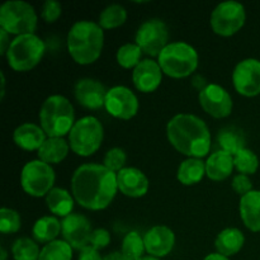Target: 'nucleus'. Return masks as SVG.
I'll list each match as a JSON object with an SVG mask.
<instances>
[{"label":"nucleus","instance_id":"1","mask_svg":"<svg viewBox=\"0 0 260 260\" xmlns=\"http://www.w3.org/2000/svg\"><path fill=\"white\" fill-rule=\"evenodd\" d=\"M117 190V174L101 164L81 165L71 179L74 198L86 210L107 208L116 197Z\"/></svg>","mask_w":260,"mask_h":260},{"label":"nucleus","instance_id":"2","mask_svg":"<svg viewBox=\"0 0 260 260\" xmlns=\"http://www.w3.org/2000/svg\"><path fill=\"white\" fill-rule=\"evenodd\" d=\"M168 139L183 155L200 159L211 149V134L207 124L193 114H177L167 127Z\"/></svg>","mask_w":260,"mask_h":260},{"label":"nucleus","instance_id":"3","mask_svg":"<svg viewBox=\"0 0 260 260\" xmlns=\"http://www.w3.org/2000/svg\"><path fill=\"white\" fill-rule=\"evenodd\" d=\"M104 45L102 27L94 22L80 20L71 27L68 35L69 53L80 65H89L101 56Z\"/></svg>","mask_w":260,"mask_h":260},{"label":"nucleus","instance_id":"4","mask_svg":"<svg viewBox=\"0 0 260 260\" xmlns=\"http://www.w3.org/2000/svg\"><path fill=\"white\" fill-rule=\"evenodd\" d=\"M41 127L47 137H62L74 127V108L62 95H51L40 111Z\"/></svg>","mask_w":260,"mask_h":260},{"label":"nucleus","instance_id":"5","mask_svg":"<svg viewBox=\"0 0 260 260\" xmlns=\"http://www.w3.org/2000/svg\"><path fill=\"white\" fill-rule=\"evenodd\" d=\"M160 68L170 78H187L198 66V53L185 42L169 43L159 55Z\"/></svg>","mask_w":260,"mask_h":260},{"label":"nucleus","instance_id":"6","mask_svg":"<svg viewBox=\"0 0 260 260\" xmlns=\"http://www.w3.org/2000/svg\"><path fill=\"white\" fill-rule=\"evenodd\" d=\"M45 43L40 37L33 35L17 36L10 43L7 52V60L15 71H28L37 66L45 53Z\"/></svg>","mask_w":260,"mask_h":260},{"label":"nucleus","instance_id":"7","mask_svg":"<svg viewBox=\"0 0 260 260\" xmlns=\"http://www.w3.org/2000/svg\"><path fill=\"white\" fill-rule=\"evenodd\" d=\"M0 25L10 35H33L37 28V14L28 3L22 0L7 2L0 9Z\"/></svg>","mask_w":260,"mask_h":260},{"label":"nucleus","instance_id":"8","mask_svg":"<svg viewBox=\"0 0 260 260\" xmlns=\"http://www.w3.org/2000/svg\"><path fill=\"white\" fill-rule=\"evenodd\" d=\"M103 136V126L99 119L88 116L75 122L69 134V145L79 156H90L98 151Z\"/></svg>","mask_w":260,"mask_h":260},{"label":"nucleus","instance_id":"9","mask_svg":"<svg viewBox=\"0 0 260 260\" xmlns=\"http://www.w3.org/2000/svg\"><path fill=\"white\" fill-rule=\"evenodd\" d=\"M55 183V172L42 160H32L24 165L20 174L23 190L32 197L47 196Z\"/></svg>","mask_w":260,"mask_h":260},{"label":"nucleus","instance_id":"10","mask_svg":"<svg viewBox=\"0 0 260 260\" xmlns=\"http://www.w3.org/2000/svg\"><path fill=\"white\" fill-rule=\"evenodd\" d=\"M246 13L243 4L238 2H223L216 7L211 14V27L213 32L222 37H230L245 24Z\"/></svg>","mask_w":260,"mask_h":260},{"label":"nucleus","instance_id":"11","mask_svg":"<svg viewBox=\"0 0 260 260\" xmlns=\"http://www.w3.org/2000/svg\"><path fill=\"white\" fill-rule=\"evenodd\" d=\"M169 29L160 19H149L140 25L136 33V45L149 56H157L169 43Z\"/></svg>","mask_w":260,"mask_h":260},{"label":"nucleus","instance_id":"12","mask_svg":"<svg viewBox=\"0 0 260 260\" xmlns=\"http://www.w3.org/2000/svg\"><path fill=\"white\" fill-rule=\"evenodd\" d=\"M233 83L236 91L244 96L260 94V61L246 58L236 65L233 74Z\"/></svg>","mask_w":260,"mask_h":260},{"label":"nucleus","instance_id":"13","mask_svg":"<svg viewBox=\"0 0 260 260\" xmlns=\"http://www.w3.org/2000/svg\"><path fill=\"white\" fill-rule=\"evenodd\" d=\"M104 107L116 118L131 119L139 111V101L126 86H114L107 93Z\"/></svg>","mask_w":260,"mask_h":260},{"label":"nucleus","instance_id":"14","mask_svg":"<svg viewBox=\"0 0 260 260\" xmlns=\"http://www.w3.org/2000/svg\"><path fill=\"white\" fill-rule=\"evenodd\" d=\"M200 104L206 113L215 118H225L233 111V99L226 89L217 84H210L200 93Z\"/></svg>","mask_w":260,"mask_h":260},{"label":"nucleus","instance_id":"15","mask_svg":"<svg viewBox=\"0 0 260 260\" xmlns=\"http://www.w3.org/2000/svg\"><path fill=\"white\" fill-rule=\"evenodd\" d=\"M61 226H62L63 239L71 248L81 251L83 249L90 246L93 231H91L90 222L85 216L80 213H71L63 218Z\"/></svg>","mask_w":260,"mask_h":260},{"label":"nucleus","instance_id":"16","mask_svg":"<svg viewBox=\"0 0 260 260\" xmlns=\"http://www.w3.org/2000/svg\"><path fill=\"white\" fill-rule=\"evenodd\" d=\"M108 90L94 79H81L75 85V98L79 104L88 109H99L106 103Z\"/></svg>","mask_w":260,"mask_h":260},{"label":"nucleus","instance_id":"17","mask_svg":"<svg viewBox=\"0 0 260 260\" xmlns=\"http://www.w3.org/2000/svg\"><path fill=\"white\" fill-rule=\"evenodd\" d=\"M162 79V70L159 62L154 60H142L135 68L132 80L135 86L142 93H152L159 88Z\"/></svg>","mask_w":260,"mask_h":260},{"label":"nucleus","instance_id":"18","mask_svg":"<svg viewBox=\"0 0 260 260\" xmlns=\"http://www.w3.org/2000/svg\"><path fill=\"white\" fill-rule=\"evenodd\" d=\"M144 243L150 255L155 258H162L167 256L174 248L175 235L167 226H155L145 234Z\"/></svg>","mask_w":260,"mask_h":260},{"label":"nucleus","instance_id":"19","mask_svg":"<svg viewBox=\"0 0 260 260\" xmlns=\"http://www.w3.org/2000/svg\"><path fill=\"white\" fill-rule=\"evenodd\" d=\"M118 189L131 198L142 197L149 190V180L146 175L136 168H124L117 173Z\"/></svg>","mask_w":260,"mask_h":260},{"label":"nucleus","instance_id":"20","mask_svg":"<svg viewBox=\"0 0 260 260\" xmlns=\"http://www.w3.org/2000/svg\"><path fill=\"white\" fill-rule=\"evenodd\" d=\"M46 136L47 135L45 134L42 127L35 123H23L15 128L13 139L18 147L27 151H33V150H40L43 142L47 140Z\"/></svg>","mask_w":260,"mask_h":260},{"label":"nucleus","instance_id":"21","mask_svg":"<svg viewBox=\"0 0 260 260\" xmlns=\"http://www.w3.org/2000/svg\"><path fill=\"white\" fill-rule=\"evenodd\" d=\"M240 216L253 233L260 231V190H251L240 200Z\"/></svg>","mask_w":260,"mask_h":260},{"label":"nucleus","instance_id":"22","mask_svg":"<svg viewBox=\"0 0 260 260\" xmlns=\"http://www.w3.org/2000/svg\"><path fill=\"white\" fill-rule=\"evenodd\" d=\"M234 169V156L225 151L213 152L206 161V174L215 182L226 179Z\"/></svg>","mask_w":260,"mask_h":260},{"label":"nucleus","instance_id":"23","mask_svg":"<svg viewBox=\"0 0 260 260\" xmlns=\"http://www.w3.org/2000/svg\"><path fill=\"white\" fill-rule=\"evenodd\" d=\"M245 243L244 234L239 229L230 228L221 231L216 238V249L223 256H233L241 250Z\"/></svg>","mask_w":260,"mask_h":260},{"label":"nucleus","instance_id":"24","mask_svg":"<svg viewBox=\"0 0 260 260\" xmlns=\"http://www.w3.org/2000/svg\"><path fill=\"white\" fill-rule=\"evenodd\" d=\"M70 145L62 137H47L38 150V157L46 164H58L69 154Z\"/></svg>","mask_w":260,"mask_h":260},{"label":"nucleus","instance_id":"25","mask_svg":"<svg viewBox=\"0 0 260 260\" xmlns=\"http://www.w3.org/2000/svg\"><path fill=\"white\" fill-rule=\"evenodd\" d=\"M46 203L51 212L61 217H68L69 215H71L74 208L73 197L68 190L62 188H52L46 196Z\"/></svg>","mask_w":260,"mask_h":260},{"label":"nucleus","instance_id":"26","mask_svg":"<svg viewBox=\"0 0 260 260\" xmlns=\"http://www.w3.org/2000/svg\"><path fill=\"white\" fill-rule=\"evenodd\" d=\"M60 231H62L60 221L52 216H45V217H41L36 221L32 234L36 241L48 244L51 241H55Z\"/></svg>","mask_w":260,"mask_h":260},{"label":"nucleus","instance_id":"27","mask_svg":"<svg viewBox=\"0 0 260 260\" xmlns=\"http://www.w3.org/2000/svg\"><path fill=\"white\" fill-rule=\"evenodd\" d=\"M206 174V164L200 159L185 160L179 165L178 169V180L184 185H193L200 183Z\"/></svg>","mask_w":260,"mask_h":260},{"label":"nucleus","instance_id":"28","mask_svg":"<svg viewBox=\"0 0 260 260\" xmlns=\"http://www.w3.org/2000/svg\"><path fill=\"white\" fill-rule=\"evenodd\" d=\"M218 145L222 151L228 152L231 156H235L240 150L245 149V139L239 131L234 128H225L218 134Z\"/></svg>","mask_w":260,"mask_h":260},{"label":"nucleus","instance_id":"29","mask_svg":"<svg viewBox=\"0 0 260 260\" xmlns=\"http://www.w3.org/2000/svg\"><path fill=\"white\" fill-rule=\"evenodd\" d=\"M127 19V12L122 5L113 4L107 7L99 15V25L104 29L121 27Z\"/></svg>","mask_w":260,"mask_h":260},{"label":"nucleus","instance_id":"30","mask_svg":"<svg viewBox=\"0 0 260 260\" xmlns=\"http://www.w3.org/2000/svg\"><path fill=\"white\" fill-rule=\"evenodd\" d=\"M73 249L65 240H55L42 248L38 260H71Z\"/></svg>","mask_w":260,"mask_h":260},{"label":"nucleus","instance_id":"31","mask_svg":"<svg viewBox=\"0 0 260 260\" xmlns=\"http://www.w3.org/2000/svg\"><path fill=\"white\" fill-rule=\"evenodd\" d=\"M146 250L145 248L144 239L140 236L136 231H131L127 234L122 243V251L121 253L129 260H140L144 256V251Z\"/></svg>","mask_w":260,"mask_h":260},{"label":"nucleus","instance_id":"32","mask_svg":"<svg viewBox=\"0 0 260 260\" xmlns=\"http://www.w3.org/2000/svg\"><path fill=\"white\" fill-rule=\"evenodd\" d=\"M12 254L14 260H38L41 251L35 241L28 238H20L13 244Z\"/></svg>","mask_w":260,"mask_h":260},{"label":"nucleus","instance_id":"33","mask_svg":"<svg viewBox=\"0 0 260 260\" xmlns=\"http://www.w3.org/2000/svg\"><path fill=\"white\" fill-rule=\"evenodd\" d=\"M142 50L136 43H126L117 51V62L124 69L136 68L141 62Z\"/></svg>","mask_w":260,"mask_h":260},{"label":"nucleus","instance_id":"34","mask_svg":"<svg viewBox=\"0 0 260 260\" xmlns=\"http://www.w3.org/2000/svg\"><path fill=\"white\" fill-rule=\"evenodd\" d=\"M234 167L240 174H254L258 170L259 160L258 156L251 150L243 149L234 156Z\"/></svg>","mask_w":260,"mask_h":260},{"label":"nucleus","instance_id":"35","mask_svg":"<svg viewBox=\"0 0 260 260\" xmlns=\"http://www.w3.org/2000/svg\"><path fill=\"white\" fill-rule=\"evenodd\" d=\"M20 229V216L10 208L0 210V231L3 234H14Z\"/></svg>","mask_w":260,"mask_h":260},{"label":"nucleus","instance_id":"36","mask_svg":"<svg viewBox=\"0 0 260 260\" xmlns=\"http://www.w3.org/2000/svg\"><path fill=\"white\" fill-rule=\"evenodd\" d=\"M127 155L119 147H114L111 149L104 156V167L107 169H109L113 173L121 172L122 169H124V164H126Z\"/></svg>","mask_w":260,"mask_h":260},{"label":"nucleus","instance_id":"37","mask_svg":"<svg viewBox=\"0 0 260 260\" xmlns=\"http://www.w3.org/2000/svg\"><path fill=\"white\" fill-rule=\"evenodd\" d=\"M61 12H62V8L58 2L55 0H47V2L43 4L42 7V15L43 20H46L47 23H53L60 18Z\"/></svg>","mask_w":260,"mask_h":260},{"label":"nucleus","instance_id":"38","mask_svg":"<svg viewBox=\"0 0 260 260\" xmlns=\"http://www.w3.org/2000/svg\"><path fill=\"white\" fill-rule=\"evenodd\" d=\"M109 243H111V235H109L106 229H96V230L93 231L90 238L91 248L101 250V249L107 248Z\"/></svg>","mask_w":260,"mask_h":260},{"label":"nucleus","instance_id":"39","mask_svg":"<svg viewBox=\"0 0 260 260\" xmlns=\"http://www.w3.org/2000/svg\"><path fill=\"white\" fill-rule=\"evenodd\" d=\"M233 189L235 190L238 194H240L241 197L245 194H248L249 192H251V188H253V185H251V182L250 179H249L248 175L245 174H238L234 177L233 179Z\"/></svg>","mask_w":260,"mask_h":260},{"label":"nucleus","instance_id":"40","mask_svg":"<svg viewBox=\"0 0 260 260\" xmlns=\"http://www.w3.org/2000/svg\"><path fill=\"white\" fill-rule=\"evenodd\" d=\"M79 260H104L102 255L99 254V250L88 246V248L83 249L79 254Z\"/></svg>","mask_w":260,"mask_h":260},{"label":"nucleus","instance_id":"41","mask_svg":"<svg viewBox=\"0 0 260 260\" xmlns=\"http://www.w3.org/2000/svg\"><path fill=\"white\" fill-rule=\"evenodd\" d=\"M0 36H2V41H0V53H2V55H7L8 48H9L10 43L12 42H9L7 30L0 29Z\"/></svg>","mask_w":260,"mask_h":260},{"label":"nucleus","instance_id":"42","mask_svg":"<svg viewBox=\"0 0 260 260\" xmlns=\"http://www.w3.org/2000/svg\"><path fill=\"white\" fill-rule=\"evenodd\" d=\"M104 260H129V259H127L126 256H124L122 253H119V251H114V253H111L107 256H104Z\"/></svg>","mask_w":260,"mask_h":260},{"label":"nucleus","instance_id":"43","mask_svg":"<svg viewBox=\"0 0 260 260\" xmlns=\"http://www.w3.org/2000/svg\"><path fill=\"white\" fill-rule=\"evenodd\" d=\"M203 260H229V258L228 256L221 255V254L218 253H215V254H210V255H207Z\"/></svg>","mask_w":260,"mask_h":260},{"label":"nucleus","instance_id":"44","mask_svg":"<svg viewBox=\"0 0 260 260\" xmlns=\"http://www.w3.org/2000/svg\"><path fill=\"white\" fill-rule=\"evenodd\" d=\"M0 75H2V99L4 98V94H5V76H4V73H0Z\"/></svg>","mask_w":260,"mask_h":260},{"label":"nucleus","instance_id":"45","mask_svg":"<svg viewBox=\"0 0 260 260\" xmlns=\"http://www.w3.org/2000/svg\"><path fill=\"white\" fill-rule=\"evenodd\" d=\"M140 260H159V258H155V256H151V255H146V256H142Z\"/></svg>","mask_w":260,"mask_h":260},{"label":"nucleus","instance_id":"46","mask_svg":"<svg viewBox=\"0 0 260 260\" xmlns=\"http://www.w3.org/2000/svg\"><path fill=\"white\" fill-rule=\"evenodd\" d=\"M0 251H2V260H7V251H5V249L3 246L0 249Z\"/></svg>","mask_w":260,"mask_h":260}]
</instances>
